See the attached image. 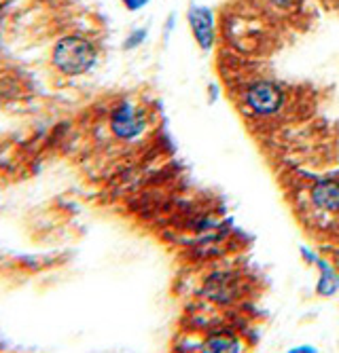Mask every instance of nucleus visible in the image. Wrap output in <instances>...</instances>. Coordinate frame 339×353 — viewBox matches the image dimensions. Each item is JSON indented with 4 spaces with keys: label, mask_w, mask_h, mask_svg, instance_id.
<instances>
[{
    "label": "nucleus",
    "mask_w": 339,
    "mask_h": 353,
    "mask_svg": "<svg viewBox=\"0 0 339 353\" xmlns=\"http://www.w3.org/2000/svg\"><path fill=\"white\" fill-rule=\"evenodd\" d=\"M98 61V49L81 34H66L55 41L51 49L53 68L64 77H83Z\"/></svg>",
    "instance_id": "1"
},
{
    "label": "nucleus",
    "mask_w": 339,
    "mask_h": 353,
    "mask_svg": "<svg viewBox=\"0 0 339 353\" xmlns=\"http://www.w3.org/2000/svg\"><path fill=\"white\" fill-rule=\"evenodd\" d=\"M240 343L231 336H212L204 343V351H212V353H219V351H240Z\"/></svg>",
    "instance_id": "7"
},
{
    "label": "nucleus",
    "mask_w": 339,
    "mask_h": 353,
    "mask_svg": "<svg viewBox=\"0 0 339 353\" xmlns=\"http://www.w3.org/2000/svg\"><path fill=\"white\" fill-rule=\"evenodd\" d=\"M271 3L275 7H280V9H291V7H295L299 3V0H271Z\"/></svg>",
    "instance_id": "10"
},
{
    "label": "nucleus",
    "mask_w": 339,
    "mask_h": 353,
    "mask_svg": "<svg viewBox=\"0 0 339 353\" xmlns=\"http://www.w3.org/2000/svg\"><path fill=\"white\" fill-rule=\"evenodd\" d=\"M121 3H123V7H126L128 11H138V9L146 7L151 0H121Z\"/></svg>",
    "instance_id": "9"
},
{
    "label": "nucleus",
    "mask_w": 339,
    "mask_h": 353,
    "mask_svg": "<svg viewBox=\"0 0 339 353\" xmlns=\"http://www.w3.org/2000/svg\"><path fill=\"white\" fill-rule=\"evenodd\" d=\"M282 102H284L282 91L269 81L255 83L249 91H246V104H249V108L255 114H261V117L275 114L282 108Z\"/></svg>",
    "instance_id": "2"
},
{
    "label": "nucleus",
    "mask_w": 339,
    "mask_h": 353,
    "mask_svg": "<svg viewBox=\"0 0 339 353\" xmlns=\"http://www.w3.org/2000/svg\"><path fill=\"white\" fill-rule=\"evenodd\" d=\"M189 26L193 32V39L200 45V49L208 51L214 43V21H212V11L208 7H191L189 13Z\"/></svg>",
    "instance_id": "4"
},
{
    "label": "nucleus",
    "mask_w": 339,
    "mask_h": 353,
    "mask_svg": "<svg viewBox=\"0 0 339 353\" xmlns=\"http://www.w3.org/2000/svg\"><path fill=\"white\" fill-rule=\"evenodd\" d=\"M312 201L325 212H339V182L320 180L312 188Z\"/></svg>",
    "instance_id": "5"
},
{
    "label": "nucleus",
    "mask_w": 339,
    "mask_h": 353,
    "mask_svg": "<svg viewBox=\"0 0 339 353\" xmlns=\"http://www.w3.org/2000/svg\"><path fill=\"white\" fill-rule=\"evenodd\" d=\"M318 267H320V281L316 285V292L320 296H333L339 290V277L333 273V269L327 263L318 261Z\"/></svg>",
    "instance_id": "6"
},
{
    "label": "nucleus",
    "mask_w": 339,
    "mask_h": 353,
    "mask_svg": "<svg viewBox=\"0 0 339 353\" xmlns=\"http://www.w3.org/2000/svg\"><path fill=\"white\" fill-rule=\"evenodd\" d=\"M110 132L119 140H134L144 132V114L134 104L123 102L110 114Z\"/></svg>",
    "instance_id": "3"
},
{
    "label": "nucleus",
    "mask_w": 339,
    "mask_h": 353,
    "mask_svg": "<svg viewBox=\"0 0 339 353\" xmlns=\"http://www.w3.org/2000/svg\"><path fill=\"white\" fill-rule=\"evenodd\" d=\"M144 39H146V30L144 28L142 30H134L132 34L126 39V49H136L138 45L144 43Z\"/></svg>",
    "instance_id": "8"
}]
</instances>
